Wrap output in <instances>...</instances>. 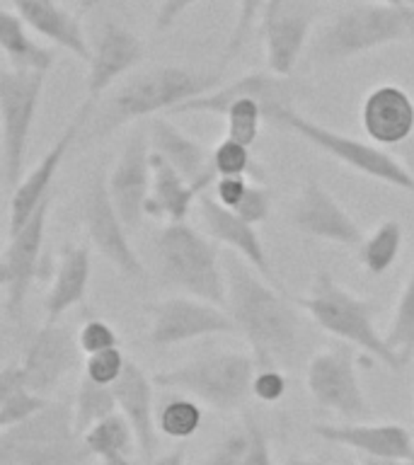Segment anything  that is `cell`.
Returning a JSON list of instances; mask_svg holds the SVG:
<instances>
[{
	"label": "cell",
	"mask_w": 414,
	"mask_h": 465,
	"mask_svg": "<svg viewBox=\"0 0 414 465\" xmlns=\"http://www.w3.org/2000/svg\"><path fill=\"white\" fill-rule=\"evenodd\" d=\"M223 269L228 282L225 308L238 332L245 334L252 347L257 369L293 361L303 344V322L291 298L283 296L281 289L269 286L267 279L240 254H225Z\"/></svg>",
	"instance_id": "6da1fadb"
},
{
	"label": "cell",
	"mask_w": 414,
	"mask_h": 465,
	"mask_svg": "<svg viewBox=\"0 0 414 465\" xmlns=\"http://www.w3.org/2000/svg\"><path fill=\"white\" fill-rule=\"evenodd\" d=\"M221 83L218 71H194L184 65H160L133 75L114 93L102 109L93 136L104 138L129 122H138L158 112H174L184 102L211 93Z\"/></svg>",
	"instance_id": "7a4b0ae2"
},
{
	"label": "cell",
	"mask_w": 414,
	"mask_h": 465,
	"mask_svg": "<svg viewBox=\"0 0 414 465\" xmlns=\"http://www.w3.org/2000/svg\"><path fill=\"white\" fill-rule=\"evenodd\" d=\"M296 303L312 318V322L337 340L361 349L363 354L385 363L388 369L402 371L405 361L376 330V303L359 298L341 283H337L330 272H318L305 298Z\"/></svg>",
	"instance_id": "3957f363"
},
{
	"label": "cell",
	"mask_w": 414,
	"mask_h": 465,
	"mask_svg": "<svg viewBox=\"0 0 414 465\" xmlns=\"http://www.w3.org/2000/svg\"><path fill=\"white\" fill-rule=\"evenodd\" d=\"M399 42L414 44V7L356 3L340 10L320 29L310 46V58L320 65L341 64Z\"/></svg>",
	"instance_id": "277c9868"
},
{
	"label": "cell",
	"mask_w": 414,
	"mask_h": 465,
	"mask_svg": "<svg viewBox=\"0 0 414 465\" xmlns=\"http://www.w3.org/2000/svg\"><path fill=\"white\" fill-rule=\"evenodd\" d=\"M158 269L163 282L184 296L202 298L209 303H228V282L216 240L182 223H167L155 240Z\"/></svg>",
	"instance_id": "5b68a950"
},
{
	"label": "cell",
	"mask_w": 414,
	"mask_h": 465,
	"mask_svg": "<svg viewBox=\"0 0 414 465\" xmlns=\"http://www.w3.org/2000/svg\"><path fill=\"white\" fill-rule=\"evenodd\" d=\"M264 119H269L276 126L293 131L296 136L312 143L318 151L327 153L330 158L340 160L341 165L351 167L363 177H370V180H378L383 184L405 189V192L414 194V177L402 160L385 153L378 145L366 143V141H359V138L347 136V134H340V131L327 129L322 124L312 122V119L303 116L293 107V102H267L264 104Z\"/></svg>",
	"instance_id": "8992f818"
},
{
	"label": "cell",
	"mask_w": 414,
	"mask_h": 465,
	"mask_svg": "<svg viewBox=\"0 0 414 465\" xmlns=\"http://www.w3.org/2000/svg\"><path fill=\"white\" fill-rule=\"evenodd\" d=\"M87 458L68 402H49L32 420L0 429V465H85Z\"/></svg>",
	"instance_id": "52a82bcc"
},
{
	"label": "cell",
	"mask_w": 414,
	"mask_h": 465,
	"mask_svg": "<svg viewBox=\"0 0 414 465\" xmlns=\"http://www.w3.org/2000/svg\"><path fill=\"white\" fill-rule=\"evenodd\" d=\"M254 371V356L242 351H216L158 371L153 381L163 391L184 392L218 412H231L238 410L252 392Z\"/></svg>",
	"instance_id": "ba28073f"
},
{
	"label": "cell",
	"mask_w": 414,
	"mask_h": 465,
	"mask_svg": "<svg viewBox=\"0 0 414 465\" xmlns=\"http://www.w3.org/2000/svg\"><path fill=\"white\" fill-rule=\"evenodd\" d=\"M46 73L15 71L3 65L0 71V122H3V180L13 192L25 177L29 134L34 126L42 102Z\"/></svg>",
	"instance_id": "9c48e42d"
},
{
	"label": "cell",
	"mask_w": 414,
	"mask_h": 465,
	"mask_svg": "<svg viewBox=\"0 0 414 465\" xmlns=\"http://www.w3.org/2000/svg\"><path fill=\"white\" fill-rule=\"evenodd\" d=\"M305 385L315 405L340 414L347 421H363L373 414L359 381V359L349 344H332L308 361Z\"/></svg>",
	"instance_id": "30bf717a"
},
{
	"label": "cell",
	"mask_w": 414,
	"mask_h": 465,
	"mask_svg": "<svg viewBox=\"0 0 414 465\" xmlns=\"http://www.w3.org/2000/svg\"><path fill=\"white\" fill-rule=\"evenodd\" d=\"M148 312H151L148 341L155 347H177L211 334L238 332L228 308L194 296L165 298L153 303Z\"/></svg>",
	"instance_id": "8fae6325"
},
{
	"label": "cell",
	"mask_w": 414,
	"mask_h": 465,
	"mask_svg": "<svg viewBox=\"0 0 414 465\" xmlns=\"http://www.w3.org/2000/svg\"><path fill=\"white\" fill-rule=\"evenodd\" d=\"M83 213H85V228L87 238L97 247V252L114 264L126 279H145L143 262L131 247L129 235H126V223L119 216L112 194H109L107 177L104 173H94L90 180V187L85 192V203H83Z\"/></svg>",
	"instance_id": "7c38bea8"
},
{
	"label": "cell",
	"mask_w": 414,
	"mask_h": 465,
	"mask_svg": "<svg viewBox=\"0 0 414 465\" xmlns=\"http://www.w3.org/2000/svg\"><path fill=\"white\" fill-rule=\"evenodd\" d=\"M54 194L34 211V216L22 225L20 231L10 232L3 262H0V282L5 291V311L13 320H17L25 311L27 293L39 274V260H42L44 235L49 223V209Z\"/></svg>",
	"instance_id": "4fadbf2b"
},
{
	"label": "cell",
	"mask_w": 414,
	"mask_h": 465,
	"mask_svg": "<svg viewBox=\"0 0 414 465\" xmlns=\"http://www.w3.org/2000/svg\"><path fill=\"white\" fill-rule=\"evenodd\" d=\"M93 107V100H85L80 104V109L73 114L68 126L61 131V136L54 141L49 151L44 153V158L10 192V232L20 231L22 225L34 216V211L51 196V184H54V177L58 174V167H61L64 158L73 148V143L78 141V136L85 129V124L90 122Z\"/></svg>",
	"instance_id": "5bb4252c"
},
{
	"label": "cell",
	"mask_w": 414,
	"mask_h": 465,
	"mask_svg": "<svg viewBox=\"0 0 414 465\" xmlns=\"http://www.w3.org/2000/svg\"><path fill=\"white\" fill-rule=\"evenodd\" d=\"M143 58L141 36L123 22L104 17L90 36V61H87V100L97 102L104 90L136 68Z\"/></svg>",
	"instance_id": "9a60e30c"
},
{
	"label": "cell",
	"mask_w": 414,
	"mask_h": 465,
	"mask_svg": "<svg viewBox=\"0 0 414 465\" xmlns=\"http://www.w3.org/2000/svg\"><path fill=\"white\" fill-rule=\"evenodd\" d=\"M109 194L126 228H138L145 216V199L153 187L151 138L143 129L133 131L107 177Z\"/></svg>",
	"instance_id": "2e32d148"
},
{
	"label": "cell",
	"mask_w": 414,
	"mask_h": 465,
	"mask_svg": "<svg viewBox=\"0 0 414 465\" xmlns=\"http://www.w3.org/2000/svg\"><path fill=\"white\" fill-rule=\"evenodd\" d=\"M318 15L320 7L315 0H283L274 13L264 15L261 42L269 73L289 78L308 46V36Z\"/></svg>",
	"instance_id": "e0dca14e"
},
{
	"label": "cell",
	"mask_w": 414,
	"mask_h": 465,
	"mask_svg": "<svg viewBox=\"0 0 414 465\" xmlns=\"http://www.w3.org/2000/svg\"><path fill=\"white\" fill-rule=\"evenodd\" d=\"M291 223L310 238L344 247H359L366 238L354 216L318 180H308L291 206Z\"/></svg>",
	"instance_id": "ac0fdd59"
},
{
	"label": "cell",
	"mask_w": 414,
	"mask_h": 465,
	"mask_svg": "<svg viewBox=\"0 0 414 465\" xmlns=\"http://www.w3.org/2000/svg\"><path fill=\"white\" fill-rule=\"evenodd\" d=\"M80 354L83 349L78 344V334L58 322H46L32 337L22 359L29 388L39 395H49L73 369H78Z\"/></svg>",
	"instance_id": "d6986e66"
},
{
	"label": "cell",
	"mask_w": 414,
	"mask_h": 465,
	"mask_svg": "<svg viewBox=\"0 0 414 465\" xmlns=\"http://www.w3.org/2000/svg\"><path fill=\"white\" fill-rule=\"evenodd\" d=\"M315 436L322 441L351 449L369 458L388 460H414V436L402 424H369V421H349V424H315Z\"/></svg>",
	"instance_id": "ffe728a7"
},
{
	"label": "cell",
	"mask_w": 414,
	"mask_h": 465,
	"mask_svg": "<svg viewBox=\"0 0 414 465\" xmlns=\"http://www.w3.org/2000/svg\"><path fill=\"white\" fill-rule=\"evenodd\" d=\"M199 213H202L203 228H206V235L225 245L231 252L240 254L247 264H252L257 272H260L267 282H271L276 289H281V283L276 282L274 269H271V262L267 257V250L261 245L260 235L254 231V223L245 221L242 216H238L232 209H225L223 203L216 202V196L203 192L199 194Z\"/></svg>",
	"instance_id": "44dd1931"
},
{
	"label": "cell",
	"mask_w": 414,
	"mask_h": 465,
	"mask_svg": "<svg viewBox=\"0 0 414 465\" xmlns=\"http://www.w3.org/2000/svg\"><path fill=\"white\" fill-rule=\"evenodd\" d=\"M155 381L136 361H126L122 378L112 385L119 412L129 420L145 463L155 460L158 449V412H155Z\"/></svg>",
	"instance_id": "7402d4cb"
},
{
	"label": "cell",
	"mask_w": 414,
	"mask_h": 465,
	"mask_svg": "<svg viewBox=\"0 0 414 465\" xmlns=\"http://www.w3.org/2000/svg\"><path fill=\"white\" fill-rule=\"evenodd\" d=\"M361 126L378 145H402L414 136V100L405 87H373L361 102Z\"/></svg>",
	"instance_id": "603a6c76"
},
{
	"label": "cell",
	"mask_w": 414,
	"mask_h": 465,
	"mask_svg": "<svg viewBox=\"0 0 414 465\" xmlns=\"http://www.w3.org/2000/svg\"><path fill=\"white\" fill-rule=\"evenodd\" d=\"M10 5L34 35L85 64L90 61V36L85 35L80 15L71 13L58 0H10Z\"/></svg>",
	"instance_id": "cb8c5ba5"
},
{
	"label": "cell",
	"mask_w": 414,
	"mask_h": 465,
	"mask_svg": "<svg viewBox=\"0 0 414 465\" xmlns=\"http://www.w3.org/2000/svg\"><path fill=\"white\" fill-rule=\"evenodd\" d=\"M148 138H151L153 153L163 155L194 187H199L202 192L213 187L218 174L213 170V163H211V151H206L199 141L187 136L180 126H174L165 116H155L148 126Z\"/></svg>",
	"instance_id": "d4e9b609"
},
{
	"label": "cell",
	"mask_w": 414,
	"mask_h": 465,
	"mask_svg": "<svg viewBox=\"0 0 414 465\" xmlns=\"http://www.w3.org/2000/svg\"><path fill=\"white\" fill-rule=\"evenodd\" d=\"M298 87L291 78L274 75V73H250L242 78L232 80L228 85L213 87L211 93L194 97V100L184 102L174 109V114H184V112H196V114H225V109L232 100H238L242 94H254L260 97L261 107L267 102H293Z\"/></svg>",
	"instance_id": "484cf974"
},
{
	"label": "cell",
	"mask_w": 414,
	"mask_h": 465,
	"mask_svg": "<svg viewBox=\"0 0 414 465\" xmlns=\"http://www.w3.org/2000/svg\"><path fill=\"white\" fill-rule=\"evenodd\" d=\"M90 250L87 245L65 242L58 252L56 267L51 274V286L46 291V322H58V318L71 308L83 303L90 283Z\"/></svg>",
	"instance_id": "4316f807"
},
{
	"label": "cell",
	"mask_w": 414,
	"mask_h": 465,
	"mask_svg": "<svg viewBox=\"0 0 414 465\" xmlns=\"http://www.w3.org/2000/svg\"><path fill=\"white\" fill-rule=\"evenodd\" d=\"M202 189L194 187L182 173H177L163 155L153 153V187L145 199V216L165 218L167 223H182L199 202Z\"/></svg>",
	"instance_id": "83f0119b"
},
{
	"label": "cell",
	"mask_w": 414,
	"mask_h": 465,
	"mask_svg": "<svg viewBox=\"0 0 414 465\" xmlns=\"http://www.w3.org/2000/svg\"><path fill=\"white\" fill-rule=\"evenodd\" d=\"M0 49L5 54V65L15 71L49 73L56 64V51L36 42L20 15L10 7L0 10Z\"/></svg>",
	"instance_id": "f1b7e54d"
},
{
	"label": "cell",
	"mask_w": 414,
	"mask_h": 465,
	"mask_svg": "<svg viewBox=\"0 0 414 465\" xmlns=\"http://www.w3.org/2000/svg\"><path fill=\"white\" fill-rule=\"evenodd\" d=\"M83 441L87 453L100 460V465H133L131 456L136 453L138 441L129 420L122 412H114L87 429Z\"/></svg>",
	"instance_id": "f546056e"
},
{
	"label": "cell",
	"mask_w": 414,
	"mask_h": 465,
	"mask_svg": "<svg viewBox=\"0 0 414 465\" xmlns=\"http://www.w3.org/2000/svg\"><path fill=\"white\" fill-rule=\"evenodd\" d=\"M49 402L46 395H39L29 388L22 363H7L0 371V429L32 420Z\"/></svg>",
	"instance_id": "4dcf8cb0"
},
{
	"label": "cell",
	"mask_w": 414,
	"mask_h": 465,
	"mask_svg": "<svg viewBox=\"0 0 414 465\" xmlns=\"http://www.w3.org/2000/svg\"><path fill=\"white\" fill-rule=\"evenodd\" d=\"M402 247V225L395 218H388L383 223H378L376 231L361 240L359 245V264H361L369 274L380 276L395 264Z\"/></svg>",
	"instance_id": "1f68e13d"
},
{
	"label": "cell",
	"mask_w": 414,
	"mask_h": 465,
	"mask_svg": "<svg viewBox=\"0 0 414 465\" xmlns=\"http://www.w3.org/2000/svg\"><path fill=\"white\" fill-rule=\"evenodd\" d=\"M116 398L112 385H100L90 381L83 373L78 383V392H75V402H73V420H75V429L83 436L90 427H94L97 421L107 420L116 412Z\"/></svg>",
	"instance_id": "d6a6232c"
},
{
	"label": "cell",
	"mask_w": 414,
	"mask_h": 465,
	"mask_svg": "<svg viewBox=\"0 0 414 465\" xmlns=\"http://www.w3.org/2000/svg\"><path fill=\"white\" fill-rule=\"evenodd\" d=\"M203 410L199 407V400L184 392H177L167 398L158 407V431L170 436L172 441H187L202 429Z\"/></svg>",
	"instance_id": "836d02e7"
},
{
	"label": "cell",
	"mask_w": 414,
	"mask_h": 465,
	"mask_svg": "<svg viewBox=\"0 0 414 465\" xmlns=\"http://www.w3.org/2000/svg\"><path fill=\"white\" fill-rule=\"evenodd\" d=\"M385 340L402 356L405 363L414 356V262L412 272H409L405 286L399 291L395 312H392L390 330L385 334Z\"/></svg>",
	"instance_id": "e575fe53"
},
{
	"label": "cell",
	"mask_w": 414,
	"mask_h": 465,
	"mask_svg": "<svg viewBox=\"0 0 414 465\" xmlns=\"http://www.w3.org/2000/svg\"><path fill=\"white\" fill-rule=\"evenodd\" d=\"M225 136L240 143L252 145L260 136L261 122H264V107L260 97L254 94H242L238 100H232L225 109Z\"/></svg>",
	"instance_id": "d590c367"
},
{
	"label": "cell",
	"mask_w": 414,
	"mask_h": 465,
	"mask_svg": "<svg viewBox=\"0 0 414 465\" xmlns=\"http://www.w3.org/2000/svg\"><path fill=\"white\" fill-rule=\"evenodd\" d=\"M211 163H213L218 177H245L250 170H254L250 145L232 141L228 136L211 151Z\"/></svg>",
	"instance_id": "8d00e7d4"
},
{
	"label": "cell",
	"mask_w": 414,
	"mask_h": 465,
	"mask_svg": "<svg viewBox=\"0 0 414 465\" xmlns=\"http://www.w3.org/2000/svg\"><path fill=\"white\" fill-rule=\"evenodd\" d=\"M235 3H238V20L232 25L231 36H228V42H225L221 65L232 61V58L242 51V46H245L250 35H252L254 22H257V15H260L261 5H267L269 0H235Z\"/></svg>",
	"instance_id": "74e56055"
},
{
	"label": "cell",
	"mask_w": 414,
	"mask_h": 465,
	"mask_svg": "<svg viewBox=\"0 0 414 465\" xmlns=\"http://www.w3.org/2000/svg\"><path fill=\"white\" fill-rule=\"evenodd\" d=\"M126 356L119 347L104 349V351H97V354H90L85 359V366H83V373H85L90 381L100 385H114L119 378H122L123 369H126Z\"/></svg>",
	"instance_id": "f35d334b"
},
{
	"label": "cell",
	"mask_w": 414,
	"mask_h": 465,
	"mask_svg": "<svg viewBox=\"0 0 414 465\" xmlns=\"http://www.w3.org/2000/svg\"><path fill=\"white\" fill-rule=\"evenodd\" d=\"M245 434L247 446L242 450L240 465H274V456H271V446H269V436L260 420L254 414H245Z\"/></svg>",
	"instance_id": "ab89813d"
},
{
	"label": "cell",
	"mask_w": 414,
	"mask_h": 465,
	"mask_svg": "<svg viewBox=\"0 0 414 465\" xmlns=\"http://www.w3.org/2000/svg\"><path fill=\"white\" fill-rule=\"evenodd\" d=\"M78 344L83 349V354L90 356L97 354V351H104V349L119 347V334L107 320L90 318L78 330Z\"/></svg>",
	"instance_id": "60d3db41"
},
{
	"label": "cell",
	"mask_w": 414,
	"mask_h": 465,
	"mask_svg": "<svg viewBox=\"0 0 414 465\" xmlns=\"http://www.w3.org/2000/svg\"><path fill=\"white\" fill-rule=\"evenodd\" d=\"M289 391V381L276 366H267V369H257L252 378V395L260 402L274 405L286 395Z\"/></svg>",
	"instance_id": "b9f144b4"
},
{
	"label": "cell",
	"mask_w": 414,
	"mask_h": 465,
	"mask_svg": "<svg viewBox=\"0 0 414 465\" xmlns=\"http://www.w3.org/2000/svg\"><path fill=\"white\" fill-rule=\"evenodd\" d=\"M271 203H274V196H271V189L261 187V184H250L245 199L240 202V206L235 209L238 216H242L250 223H261L267 221L269 213H271Z\"/></svg>",
	"instance_id": "7bdbcfd3"
},
{
	"label": "cell",
	"mask_w": 414,
	"mask_h": 465,
	"mask_svg": "<svg viewBox=\"0 0 414 465\" xmlns=\"http://www.w3.org/2000/svg\"><path fill=\"white\" fill-rule=\"evenodd\" d=\"M245 446V429H242V431H235V434H228L223 441L218 443L216 449L211 450V456L206 458V463L203 465H240V458H242Z\"/></svg>",
	"instance_id": "ee69618b"
},
{
	"label": "cell",
	"mask_w": 414,
	"mask_h": 465,
	"mask_svg": "<svg viewBox=\"0 0 414 465\" xmlns=\"http://www.w3.org/2000/svg\"><path fill=\"white\" fill-rule=\"evenodd\" d=\"M250 182L245 177H218L213 182V196L218 203H223L225 209H238L240 202L245 199Z\"/></svg>",
	"instance_id": "f6af8a7d"
},
{
	"label": "cell",
	"mask_w": 414,
	"mask_h": 465,
	"mask_svg": "<svg viewBox=\"0 0 414 465\" xmlns=\"http://www.w3.org/2000/svg\"><path fill=\"white\" fill-rule=\"evenodd\" d=\"M194 3H199V0H163V5H160L158 15H155V29L165 32V29L172 27L174 22L180 20L182 15L187 13Z\"/></svg>",
	"instance_id": "bcb514c9"
},
{
	"label": "cell",
	"mask_w": 414,
	"mask_h": 465,
	"mask_svg": "<svg viewBox=\"0 0 414 465\" xmlns=\"http://www.w3.org/2000/svg\"><path fill=\"white\" fill-rule=\"evenodd\" d=\"M151 465H184V449L177 446V449L167 450L163 456H158Z\"/></svg>",
	"instance_id": "7dc6e473"
},
{
	"label": "cell",
	"mask_w": 414,
	"mask_h": 465,
	"mask_svg": "<svg viewBox=\"0 0 414 465\" xmlns=\"http://www.w3.org/2000/svg\"><path fill=\"white\" fill-rule=\"evenodd\" d=\"M398 155H399V160L405 163V167H407V170H409V173H412V177H414V138H409L407 143L399 145Z\"/></svg>",
	"instance_id": "c3c4849f"
},
{
	"label": "cell",
	"mask_w": 414,
	"mask_h": 465,
	"mask_svg": "<svg viewBox=\"0 0 414 465\" xmlns=\"http://www.w3.org/2000/svg\"><path fill=\"white\" fill-rule=\"evenodd\" d=\"M361 465H414V460H388V458H361Z\"/></svg>",
	"instance_id": "681fc988"
},
{
	"label": "cell",
	"mask_w": 414,
	"mask_h": 465,
	"mask_svg": "<svg viewBox=\"0 0 414 465\" xmlns=\"http://www.w3.org/2000/svg\"><path fill=\"white\" fill-rule=\"evenodd\" d=\"M283 465H327L325 460H318V458H308V456H291L283 460Z\"/></svg>",
	"instance_id": "f907efd6"
},
{
	"label": "cell",
	"mask_w": 414,
	"mask_h": 465,
	"mask_svg": "<svg viewBox=\"0 0 414 465\" xmlns=\"http://www.w3.org/2000/svg\"><path fill=\"white\" fill-rule=\"evenodd\" d=\"M380 3H388V5L395 7H414V0H380Z\"/></svg>",
	"instance_id": "816d5d0a"
},
{
	"label": "cell",
	"mask_w": 414,
	"mask_h": 465,
	"mask_svg": "<svg viewBox=\"0 0 414 465\" xmlns=\"http://www.w3.org/2000/svg\"><path fill=\"white\" fill-rule=\"evenodd\" d=\"M281 3H283V0H269V3H267V10H264V15H271V13H274L276 7L281 5Z\"/></svg>",
	"instance_id": "f5cc1de1"
}]
</instances>
